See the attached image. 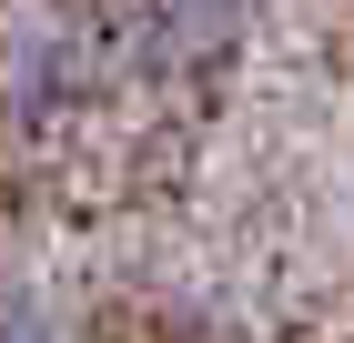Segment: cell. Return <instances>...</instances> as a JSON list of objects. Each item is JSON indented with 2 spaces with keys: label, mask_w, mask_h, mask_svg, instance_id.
<instances>
[{
  "label": "cell",
  "mask_w": 354,
  "mask_h": 343,
  "mask_svg": "<svg viewBox=\"0 0 354 343\" xmlns=\"http://www.w3.org/2000/svg\"><path fill=\"white\" fill-rule=\"evenodd\" d=\"M243 10H253V0H132L122 51H132L142 71H203V61L233 51Z\"/></svg>",
  "instance_id": "obj_2"
},
{
  "label": "cell",
  "mask_w": 354,
  "mask_h": 343,
  "mask_svg": "<svg viewBox=\"0 0 354 343\" xmlns=\"http://www.w3.org/2000/svg\"><path fill=\"white\" fill-rule=\"evenodd\" d=\"M0 343H71V333H61L41 303H0Z\"/></svg>",
  "instance_id": "obj_3"
},
{
  "label": "cell",
  "mask_w": 354,
  "mask_h": 343,
  "mask_svg": "<svg viewBox=\"0 0 354 343\" xmlns=\"http://www.w3.org/2000/svg\"><path fill=\"white\" fill-rule=\"evenodd\" d=\"M102 91V41H91L82 21H10L0 30V111L10 121H71V111Z\"/></svg>",
  "instance_id": "obj_1"
}]
</instances>
